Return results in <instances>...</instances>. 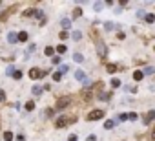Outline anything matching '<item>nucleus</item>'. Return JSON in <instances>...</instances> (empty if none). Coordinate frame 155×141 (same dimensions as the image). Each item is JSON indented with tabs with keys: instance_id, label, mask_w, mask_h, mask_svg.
I'll return each instance as SVG.
<instances>
[{
	"instance_id": "1",
	"label": "nucleus",
	"mask_w": 155,
	"mask_h": 141,
	"mask_svg": "<svg viewBox=\"0 0 155 141\" xmlns=\"http://www.w3.org/2000/svg\"><path fill=\"white\" fill-rule=\"evenodd\" d=\"M46 75H48V72H42V70H37V68L29 70V77H31V79H40V77H46Z\"/></svg>"
},
{
	"instance_id": "2",
	"label": "nucleus",
	"mask_w": 155,
	"mask_h": 141,
	"mask_svg": "<svg viewBox=\"0 0 155 141\" xmlns=\"http://www.w3.org/2000/svg\"><path fill=\"white\" fill-rule=\"evenodd\" d=\"M102 115H104V112H102V110H91V112L88 114V121H95V119H102Z\"/></svg>"
},
{
	"instance_id": "3",
	"label": "nucleus",
	"mask_w": 155,
	"mask_h": 141,
	"mask_svg": "<svg viewBox=\"0 0 155 141\" xmlns=\"http://www.w3.org/2000/svg\"><path fill=\"white\" fill-rule=\"evenodd\" d=\"M97 53H99V57H106V55H108L106 44L102 42V40H99V42H97Z\"/></svg>"
},
{
	"instance_id": "4",
	"label": "nucleus",
	"mask_w": 155,
	"mask_h": 141,
	"mask_svg": "<svg viewBox=\"0 0 155 141\" xmlns=\"http://www.w3.org/2000/svg\"><path fill=\"white\" fill-rule=\"evenodd\" d=\"M75 121V117H71V119H66V117H59L57 119V128H62V127H66V125H69V123H73Z\"/></svg>"
},
{
	"instance_id": "5",
	"label": "nucleus",
	"mask_w": 155,
	"mask_h": 141,
	"mask_svg": "<svg viewBox=\"0 0 155 141\" xmlns=\"http://www.w3.org/2000/svg\"><path fill=\"white\" fill-rule=\"evenodd\" d=\"M153 119H155V110H150V112L146 114V117H144L142 121H144V125H150Z\"/></svg>"
},
{
	"instance_id": "6",
	"label": "nucleus",
	"mask_w": 155,
	"mask_h": 141,
	"mask_svg": "<svg viewBox=\"0 0 155 141\" xmlns=\"http://www.w3.org/2000/svg\"><path fill=\"white\" fill-rule=\"evenodd\" d=\"M69 101H71L69 97H62V99H59V103H57V108L60 110V108H64V106H68V105H69Z\"/></svg>"
},
{
	"instance_id": "7",
	"label": "nucleus",
	"mask_w": 155,
	"mask_h": 141,
	"mask_svg": "<svg viewBox=\"0 0 155 141\" xmlns=\"http://www.w3.org/2000/svg\"><path fill=\"white\" fill-rule=\"evenodd\" d=\"M7 40H9L11 44H15L16 40H18V35H16V33H13V31H9V33H7Z\"/></svg>"
},
{
	"instance_id": "8",
	"label": "nucleus",
	"mask_w": 155,
	"mask_h": 141,
	"mask_svg": "<svg viewBox=\"0 0 155 141\" xmlns=\"http://www.w3.org/2000/svg\"><path fill=\"white\" fill-rule=\"evenodd\" d=\"M75 79H77V81H84V79H86V73H84L82 70H77V72H75Z\"/></svg>"
},
{
	"instance_id": "9",
	"label": "nucleus",
	"mask_w": 155,
	"mask_h": 141,
	"mask_svg": "<svg viewBox=\"0 0 155 141\" xmlns=\"http://www.w3.org/2000/svg\"><path fill=\"white\" fill-rule=\"evenodd\" d=\"M60 24H62V28H64V31H66L68 28H71V20H69V18H62Z\"/></svg>"
},
{
	"instance_id": "10",
	"label": "nucleus",
	"mask_w": 155,
	"mask_h": 141,
	"mask_svg": "<svg viewBox=\"0 0 155 141\" xmlns=\"http://www.w3.org/2000/svg\"><path fill=\"white\" fill-rule=\"evenodd\" d=\"M104 6H106V2H95V4H93V9H95V11H101Z\"/></svg>"
},
{
	"instance_id": "11",
	"label": "nucleus",
	"mask_w": 155,
	"mask_h": 141,
	"mask_svg": "<svg viewBox=\"0 0 155 141\" xmlns=\"http://www.w3.org/2000/svg\"><path fill=\"white\" fill-rule=\"evenodd\" d=\"M73 60H75V62H82V60H84V57H82L79 51H77V53H73Z\"/></svg>"
},
{
	"instance_id": "12",
	"label": "nucleus",
	"mask_w": 155,
	"mask_h": 141,
	"mask_svg": "<svg viewBox=\"0 0 155 141\" xmlns=\"http://www.w3.org/2000/svg\"><path fill=\"white\" fill-rule=\"evenodd\" d=\"M18 40H20V42H26V40H28V33L20 31V33H18Z\"/></svg>"
},
{
	"instance_id": "13",
	"label": "nucleus",
	"mask_w": 155,
	"mask_h": 141,
	"mask_svg": "<svg viewBox=\"0 0 155 141\" xmlns=\"http://www.w3.org/2000/svg\"><path fill=\"white\" fill-rule=\"evenodd\" d=\"M142 77H144V72H141V70H139V72H135V73H133V79H135V81H141Z\"/></svg>"
},
{
	"instance_id": "14",
	"label": "nucleus",
	"mask_w": 155,
	"mask_h": 141,
	"mask_svg": "<svg viewBox=\"0 0 155 141\" xmlns=\"http://www.w3.org/2000/svg\"><path fill=\"white\" fill-rule=\"evenodd\" d=\"M55 51H57V50H55V48H51V46H48V48H46V50H44V53H46V55H48V57H51V55H53V53H55Z\"/></svg>"
},
{
	"instance_id": "15",
	"label": "nucleus",
	"mask_w": 155,
	"mask_h": 141,
	"mask_svg": "<svg viewBox=\"0 0 155 141\" xmlns=\"http://www.w3.org/2000/svg\"><path fill=\"white\" fill-rule=\"evenodd\" d=\"M66 44H59V46H57V53H66Z\"/></svg>"
},
{
	"instance_id": "16",
	"label": "nucleus",
	"mask_w": 155,
	"mask_h": 141,
	"mask_svg": "<svg viewBox=\"0 0 155 141\" xmlns=\"http://www.w3.org/2000/svg\"><path fill=\"white\" fill-rule=\"evenodd\" d=\"M66 72H69V66H68V64H62V66L59 68V73H62V75H64Z\"/></svg>"
},
{
	"instance_id": "17",
	"label": "nucleus",
	"mask_w": 155,
	"mask_h": 141,
	"mask_svg": "<svg viewBox=\"0 0 155 141\" xmlns=\"http://www.w3.org/2000/svg\"><path fill=\"white\" fill-rule=\"evenodd\" d=\"M13 137H15V136H13V132H9V130H7V132H4V139H6V141H11Z\"/></svg>"
},
{
	"instance_id": "18",
	"label": "nucleus",
	"mask_w": 155,
	"mask_h": 141,
	"mask_svg": "<svg viewBox=\"0 0 155 141\" xmlns=\"http://www.w3.org/2000/svg\"><path fill=\"white\" fill-rule=\"evenodd\" d=\"M33 108H35V103H33V101H28V103H26V110H28V112H31Z\"/></svg>"
},
{
	"instance_id": "19",
	"label": "nucleus",
	"mask_w": 155,
	"mask_h": 141,
	"mask_svg": "<svg viewBox=\"0 0 155 141\" xmlns=\"http://www.w3.org/2000/svg\"><path fill=\"white\" fill-rule=\"evenodd\" d=\"M71 37H73V40H80L82 33H80V31H73V35H71Z\"/></svg>"
},
{
	"instance_id": "20",
	"label": "nucleus",
	"mask_w": 155,
	"mask_h": 141,
	"mask_svg": "<svg viewBox=\"0 0 155 141\" xmlns=\"http://www.w3.org/2000/svg\"><path fill=\"white\" fill-rule=\"evenodd\" d=\"M151 73H155V68H151V66H148V68L144 70V75H151Z\"/></svg>"
},
{
	"instance_id": "21",
	"label": "nucleus",
	"mask_w": 155,
	"mask_h": 141,
	"mask_svg": "<svg viewBox=\"0 0 155 141\" xmlns=\"http://www.w3.org/2000/svg\"><path fill=\"white\" fill-rule=\"evenodd\" d=\"M80 15H82V9H79V7H77V9L73 11V18H79Z\"/></svg>"
},
{
	"instance_id": "22",
	"label": "nucleus",
	"mask_w": 155,
	"mask_h": 141,
	"mask_svg": "<svg viewBox=\"0 0 155 141\" xmlns=\"http://www.w3.org/2000/svg\"><path fill=\"white\" fill-rule=\"evenodd\" d=\"M33 93H35V95H40V93H42V88H40V86H33Z\"/></svg>"
},
{
	"instance_id": "23",
	"label": "nucleus",
	"mask_w": 155,
	"mask_h": 141,
	"mask_svg": "<svg viewBox=\"0 0 155 141\" xmlns=\"http://www.w3.org/2000/svg\"><path fill=\"white\" fill-rule=\"evenodd\" d=\"M111 86H113V88H119V86H121V81H119V79H113V81H111Z\"/></svg>"
},
{
	"instance_id": "24",
	"label": "nucleus",
	"mask_w": 155,
	"mask_h": 141,
	"mask_svg": "<svg viewBox=\"0 0 155 141\" xmlns=\"http://www.w3.org/2000/svg\"><path fill=\"white\" fill-rule=\"evenodd\" d=\"M108 72L110 73H115V72H117V66H115V64H108Z\"/></svg>"
},
{
	"instance_id": "25",
	"label": "nucleus",
	"mask_w": 155,
	"mask_h": 141,
	"mask_svg": "<svg viewBox=\"0 0 155 141\" xmlns=\"http://www.w3.org/2000/svg\"><path fill=\"white\" fill-rule=\"evenodd\" d=\"M144 18H146V22H150V24H151V22H155V17H153V15H146Z\"/></svg>"
},
{
	"instance_id": "26",
	"label": "nucleus",
	"mask_w": 155,
	"mask_h": 141,
	"mask_svg": "<svg viewBox=\"0 0 155 141\" xmlns=\"http://www.w3.org/2000/svg\"><path fill=\"white\" fill-rule=\"evenodd\" d=\"M104 127H106V128H113V127H115V121H106Z\"/></svg>"
},
{
	"instance_id": "27",
	"label": "nucleus",
	"mask_w": 155,
	"mask_h": 141,
	"mask_svg": "<svg viewBox=\"0 0 155 141\" xmlns=\"http://www.w3.org/2000/svg\"><path fill=\"white\" fill-rule=\"evenodd\" d=\"M104 28L110 31V29H113V28H115V24H113V22H106V24H104Z\"/></svg>"
},
{
	"instance_id": "28",
	"label": "nucleus",
	"mask_w": 155,
	"mask_h": 141,
	"mask_svg": "<svg viewBox=\"0 0 155 141\" xmlns=\"http://www.w3.org/2000/svg\"><path fill=\"white\" fill-rule=\"evenodd\" d=\"M60 79H62V73H59V72L53 73V81H60Z\"/></svg>"
},
{
	"instance_id": "29",
	"label": "nucleus",
	"mask_w": 155,
	"mask_h": 141,
	"mask_svg": "<svg viewBox=\"0 0 155 141\" xmlns=\"http://www.w3.org/2000/svg\"><path fill=\"white\" fill-rule=\"evenodd\" d=\"M59 37H60V40H66V38H68V31H60Z\"/></svg>"
},
{
	"instance_id": "30",
	"label": "nucleus",
	"mask_w": 155,
	"mask_h": 141,
	"mask_svg": "<svg viewBox=\"0 0 155 141\" xmlns=\"http://www.w3.org/2000/svg\"><path fill=\"white\" fill-rule=\"evenodd\" d=\"M13 77H15V79H22V72H18V70H16V72L13 73Z\"/></svg>"
},
{
	"instance_id": "31",
	"label": "nucleus",
	"mask_w": 155,
	"mask_h": 141,
	"mask_svg": "<svg viewBox=\"0 0 155 141\" xmlns=\"http://www.w3.org/2000/svg\"><path fill=\"white\" fill-rule=\"evenodd\" d=\"M128 117H130L131 121H135V119H137V114H135V112H130V114H128Z\"/></svg>"
},
{
	"instance_id": "32",
	"label": "nucleus",
	"mask_w": 155,
	"mask_h": 141,
	"mask_svg": "<svg viewBox=\"0 0 155 141\" xmlns=\"http://www.w3.org/2000/svg\"><path fill=\"white\" fill-rule=\"evenodd\" d=\"M35 50H37V46H35V44H31V46H29V48H28V55H29V53H31V51H35Z\"/></svg>"
},
{
	"instance_id": "33",
	"label": "nucleus",
	"mask_w": 155,
	"mask_h": 141,
	"mask_svg": "<svg viewBox=\"0 0 155 141\" xmlns=\"http://www.w3.org/2000/svg\"><path fill=\"white\" fill-rule=\"evenodd\" d=\"M119 119H121V121H126V119H130V117H128V114H121Z\"/></svg>"
},
{
	"instance_id": "34",
	"label": "nucleus",
	"mask_w": 155,
	"mask_h": 141,
	"mask_svg": "<svg viewBox=\"0 0 155 141\" xmlns=\"http://www.w3.org/2000/svg\"><path fill=\"white\" fill-rule=\"evenodd\" d=\"M126 90H130V92H131V93H135V92H137V88H135V86H128V88H126Z\"/></svg>"
},
{
	"instance_id": "35",
	"label": "nucleus",
	"mask_w": 155,
	"mask_h": 141,
	"mask_svg": "<svg viewBox=\"0 0 155 141\" xmlns=\"http://www.w3.org/2000/svg\"><path fill=\"white\" fill-rule=\"evenodd\" d=\"M68 141H77V136H75V134H71V136L68 137Z\"/></svg>"
},
{
	"instance_id": "36",
	"label": "nucleus",
	"mask_w": 155,
	"mask_h": 141,
	"mask_svg": "<svg viewBox=\"0 0 155 141\" xmlns=\"http://www.w3.org/2000/svg\"><path fill=\"white\" fill-rule=\"evenodd\" d=\"M86 141H97V137H95V136H88V139H86Z\"/></svg>"
},
{
	"instance_id": "37",
	"label": "nucleus",
	"mask_w": 155,
	"mask_h": 141,
	"mask_svg": "<svg viewBox=\"0 0 155 141\" xmlns=\"http://www.w3.org/2000/svg\"><path fill=\"white\" fill-rule=\"evenodd\" d=\"M16 141H26V137L24 136H16Z\"/></svg>"
},
{
	"instance_id": "38",
	"label": "nucleus",
	"mask_w": 155,
	"mask_h": 141,
	"mask_svg": "<svg viewBox=\"0 0 155 141\" xmlns=\"http://www.w3.org/2000/svg\"><path fill=\"white\" fill-rule=\"evenodd\" d=\"M6 99V95H4V92H0V101H4Z\"/></svg>"
},
{
	"instance_id": "39",
	"label": "nucleus",
	"mask_w": 155,
	"mask_h": 141,
	"mask_svg": "<svg viewBox=\"0 0 155 141\" xmlns=\"http://www.w3.org/2000/svg\"><path fill=\"white\" fill-rule=\"evenodd\" d=\"M153 50H155V48H153Z\"/></svg>"
}]
</instances>
